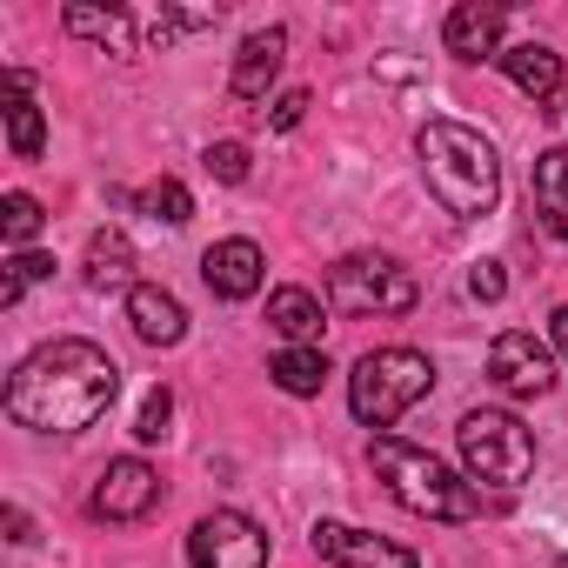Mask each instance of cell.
Masks as SVG:
<instances>
[{
  "label": "cell",
  "mask_w": 568,
  "mask_h": 568,
  "mask_svg": "<svg viewBox=\"0 0 568 568\" xmlns=\"http://www.w3.org/2000/svg\"><path fill=\"white\" fill-rule=\"evenodd\" d=\"M201 161H207V174H214V181H227V187H241V181H247V148H241V141H214Z\"/></svg>",
  "instance_id": "26"
},
{
  "label": "cell",
  "mask_w": 568,
  "mask_h": 568,
  "mask_svg": "<svg viewBox=\"0 0 568 568\" xmlns=\"http://www.w3.org/2000/svg\"><path fill=\"white\" fill-rule=\"evenodd\" d=\"M415 154H422V181L428 194L455 214V221H481L495 201H501V154L481 128H462V121H428L415 134Z\"/></svg>",
  "instance_id": "2"
},
{
  "label": "cell",
  "mask_w": 568,
  "mask_h": 568,
  "mask_svg": "<svg viewBox=\"0 0 568 568\" xmlns=\"http://www.w3.org/2000/svg\"><path fill=\"white\" fill-rule=\"evenodd\" d=\"M174 422V388H148L141 395V415H134V442H161Z\"/></svg>",
  "instance_id": "25"
},
{
  "label": "cell",
  "mask_w": 568,
  "mask_h": 568,
  "mask_svg": "<svg viewBox=\"0 0 568 568\" xmlns=\"http://www.w3.org/2000/svg\"><path fill=\"white\" fill-rule=\"evenodd\" d=\"M8 541H34V521H28V508H8Z\"/></svg>",
  "instance_id": "30"
},
{
  "label": "cell",
  "mask_w": 568,
  "mask_h": 568,
  "mask_svg": "<svg viewBox=\"0 0 568 568\" xmlns=\"http://www.w3.org/2000/svg\"><path fill=\"white\" fill-rule=\"evenodd\" d=\"M555 348H561V355H568V302H561V308H555Z\"/></svg>",
  "instance_id": "31"
},
{
  "label": "cell",
  "mask_w": 568,
  "mask_h": 568,
  "mask_svg": "<svg viewBox=\"0 0 568 568\" xmlns=\"http://www.w3.org/2000/svg\"><path fill=\"white\" fill-rule=\"evenodd\" d=\"M528 187H535V214H541V227L568 241V148H541Z\"/></svg>",
  "instance_id": "16"
},
{
  "label": "cell",
  "mask_w": 568,
  "mask_h": 568,
  "mask_svg": "<svg viewBox=\"0 0 568 568\" xmlns=\"http://www.w3.org/2000/svg\"><path fill=\"white\" fill-rule=\"evenodd\" d=\"M261 274H267V254H261L247 234L214 241V247L201 254V281H207L221 302H247V295H261Z\"/></svg>",
  "instance_id": "12"
},
{
  "label": "cell",
  "mask_w": 568,
  "mask_h": 568,
  "mask_svg": "<svg viewBox=\"0 0 568 568\" xmlns=\"http://www.w3.org/2000/svg\"><path fill=\"white\" fill-rule=\"evenodd\" d=\"M187 568H267V535L241 508H214L187 535Z\"/></svg>",
  "instance_id": "7"
},
{
  "label": "cell",
  "mask_w": 568,
  "mask_h": 568,
  "mask_svg": "<svg viewBox=\"0 0 568 568\" xmlns=\"http://www.w3.org/2000/svg\"><path fill=\"white\" fill-rule=\"evenodd\" d=\"M281 61H288V28H261V34H247L241 54H234V68H227V94H234V101H267Z\"/></svg>",
  "instance_id": "13"
},
{
  "label": "cell",
  "mask_w": 568,
  "mask_h": 568,
  "mask_svg": "<svg viewBox=\"0 0 568 568\" xmlns=\"http://www.w3.org/2000/svg\"><path fill=\"white\" fill-rule=\"evenodd\" d=\"M368 455H375L382 488H388L408 515H422V521H475V515H481L475 481H462L442 455H428V448H415V442H402V435H375Z\"/></svg>",
  "instance_id": "3"
},
{
  "label": "cell",
  "mask_w": 568,
  "mask_h": 568,
  "mask_svg": "<svg viewBox=\"0 0 568 568\" xmlns=\"http://www.w3.org/2000/svg\"><path fill=\"white\" fill-rule=\"evenodd\" d=\"M141 214H148V221H168V227H187V221H194V194H187L174 174H161V181L141 187Z\"/></svg>",
  "instance_id": "22"
},
{
  "label": "cell",
  "mask_w": 568,
  "mask_h": 568,
  "mask_svg": "<svg viewBox=\"0 0 568 568\" xmlns=\"http://www.w3.org/2000/svg\"><path fill=\"white\" fill-rule=\"evenodd\" d=\"M267 375H274V388H281V395H322V382H328L335 368H328V355H322V348H281Z\"/></svg>",
  "instance_id": "21"
},
{
  "label": "cell",
  "mask_w": 568,
  "mask_h": 568,
  "mask_svg": "<svg viewBox=\"0 0 568 568\" xmlns=\"http://www.w3.org/2000/svg\"><path fill=\"white\" fill-rule=\"evenodd\" d=\"M41 221H48V214H41V201H34V194H8V201H0V234H8L21 254H28V241L41 234Z\"/></svg>",
  "instance_id": "24"
},
{
  "label": "cell",
  "mask_w": 568,
  "mask_h": 568,
  "mask_svg": "<svg viewBox=\"0 0 568 568\" xmlns=\"http://www.w3.org/2000/svg\"><path fill=\"white\" fill-rule=\"evenodd\" d=\"M302 114H308V94H302V88H288V94L274 101V114H267V121H274V128H302Z\"/></svg>",
  "instance_id": "29"
},
{
  "label": "cell",
  "mask_w": 568,
  "mask_h": 568,
  "mask_svg": "<svg viewBox=\"0 0 568 568\" xmlns=\"http://www.w3.org/2000/svg\"><path fill=\"white\" fill-rule=\"evenodd\" d=\"M428 388H435V362L422 348H375L348 375V408L362 428H395Z\"/></svg>",
  "instance_id": "4"
},
{
  "label": "cell",
  "mask_w": 568,
  "mask_h": 568,
  "mask_svg": "<svg viewBox=\"0 0 568 568\" xmlns=\"http://www.w3.org/2000/svg\"><path fill=\"white\" fill-rule=\"evenodd\" d=\"M315 555L335 561V568H422L415 548H402L388 535H368V528H348V521H315Z\"/></svg>",
  "instance_id": "10"
},
{
  "label": "cell",
  "mask_w": 568,
  "mask_h": 568,
  "mask_svg": "<svg viewBox=\"0 0 568 568\" xmlns=\"http://www.w3.org/2000/svg\"><path fill=\"white\" fill-rule=\"evenodd\" d=\"M128 274H134V241L121 227H101L88 241V281L94 288H128Z\"/></svg>",
  "instance_id": "20"
},
{
  "label": "cell",
  "mask_w": 568,
  "mask_h": 568,
  "mask_svg": "<svg viewBox=\"0 0 568 568\" xmlns=\"http://www.w3.org/2000/svg\"><path fill=\"white\" fill-rule=\"evenodd\" d=\"M501 28H508V8H495V0H462L442 21V48L455 61H501Z\"/></svg>",
  "instance_id": "11"
},
{
  "label": "cell",
  "mask_w": 568,
  "mask_h": 568,
  "mask_svg": "<svg viewBox=\"0 0 568 568\" xmlns=\"http://www.w3.org/2000/svg\"><path fill=\"white\" fill-rule=\"evenodd\" d=\"M455 448H462L468 481L521 488V481L535 475V435H528L508 408H468V415L455 422Z\"/></svg>",
  "instance_id": "5"
},
{
  "label": "cell",
  "mask_w": 568,
  "mask_h": 568,
  "mask_svg": "<svg viewBox=\"0 0 568 568\" xmlns=\"http://www.w3.org/2000/svg\"><path fill=\"white\" fill-rule=\"evenodd\" d=\"M501 74L528 94V101H548L561 88V54L541 48V41H521V48H501Z\"/></svg>",
  "instance_id": "17"
},
{
  "label": "cell",
  "mask_w": 568,
  "mask_h": 568,
  "mask_svg": "<svg viewBox=\"0 0 568 568\" xmlns=\"http://www.w3.org/2000/svg\"><path fill=\"white\" fill-rule=\"evenodd\" d=\"M121 395V368L101 342H48L8 375V415L34 435H81L94 428Z\"/></svg>",
  "instance_id": "1"
},
{
  "label": "cell",
  "mask_w": 568,
  "mask_h": 568,
  "mask_svg": "<svg viewBox=\"0 0 568 568\" xmlns=\"http://www.w3.org/2000/svg\"><path fill=\"white\" fill-rule=\"evenodd\" d=\"M468 295H475V302H501V295H508L501 261H475V267H468Z\"/></svg>",
  "instance_id": "28"
},
{
  "label": "cell",
  "mask_w": 568,
  "mask_h": 568,
  "mask_svg": "<svg viewBox=\"0 0 568 568\" xmlns=\"http://www.w3.org/2000/svg\"><path fill=\"white\" fill-rule=\"evenodd\" d=\"M8 148H14V161H41V148H48V121H41L21 68H8Z\"/></svg>",
  "instance_id": "18"
},
{
  "label": "cell",
  "mask_w": 568,
  "mask_h": 568,
  "mask_svg": "<svg viewBox=\"0 0 568 568\" xmlns=\"http://www.w3.org/2000/svg\"><path fill=\"white\" fill-rule=\"evenodd\" d=\"M61 21H68V34H81V41H101L108 54H134V21H128V8H88V0H74Z\"/></svg>",
  "instance_id": "19"
},
{
  "label": "cell",
  "mask_w": 568,
  "mask_h": 568,
  "mask_svg": "<svg viewBox=\"0 0 568 568\" xmlns=\"http://www.w3.org/2000/svg\"><path fill=\"white\" fill-rule=\"evenodd\" d=\"M488 382L501 395H515V402H541V395H555V355L528 328H508L488 348Z\"/></svg>",
  "instance_id": "8"
},
{
  "label": "cell",
  "mask_w": 568,
  "mask_h": 568,
  "mask_svg": "<svg viewBox=\"0 0 568 568\" xmlns=\"http://www.w3.org/2000/svg\"><path fill=\"white\" fill-rule=\"evenodd\" d=\"M267 328L288 348H315V335H322V295L315 288H274L267 295Z\"/></svg>",
  "instance_id": "15"
},
{
  "label": "cell",
  "mask_w": 568,
  "mask_h": 568,
  "mask_svg": "<svg viewBox=\"0 0 568 568\" xmlns=\"http://www.w3.org/2000/svg\"><path fill=\"white\" fill-rule=\"evenodd\" d=\"M422 302L415 274L388 254H342L328 267V308L335 315H408Z\"/></svg>",
  "instance_id": "6"
},
{
  "label": "cell",
  "mask_w": 568,
  "mask_h": 568,
  "mask_svg": "<svg viewBox=\"0 0 568 568\" xmlns=\"http://www.w3.org/2000/svg\"><path fill=\"white\" fill-rule=\"evenodd\" d=\"M201 28H214V14H154L148 41H154V48H174L181 34H201Z\"/></svg>",
  "instance_id": "27"
},
{
  "label": "cell",
  "mask_w": 568,
  "mask_h": 568,
  "mask_svg": "<svg viewBox=\"0 0 568 568\" xmlns=\"http://www.w3.org/2000/svg\"><path fill=\"white\" fill-rule=\"evenodd\" d=\"M154 501H161V475L141 455L108 462L101 481H94V515L101 521H141V515H154Z\"/></svg>",
  "instance_id": "9"
},
{
  "label": "cell",
  "mask_w": 568,
  "mask_h": 568,
  "mask_svg": "<svg viewBox=\"0 0 568 568\" xmlns=\"http://www.w3.org/2000/svg\"><path fill=\"white\" fill-rule=\"evenodd\" d=\"M48 274H54V254H34V247L14 254L8 261V281H0V308H21V295L34 288V281H48Z\"/></svg>",
  "instance_id": "23"
},
{
  "label": "cell",
  "mask_w": 568,
  "mask_h": 568,
  "mask_svg": "<svg viewBox=\"0 0 568 568\" xmlns=\"http://www.w3.org/2000/svg\"><path fill=\"white\" fill-rule=\"evenodd\" d=\"M128 322H134V335L148 348H174L187 335V308H181L174 288H161V281H134L128 288Z\"/></svg>",
  "instance_id": "14"
}]
</instances>
